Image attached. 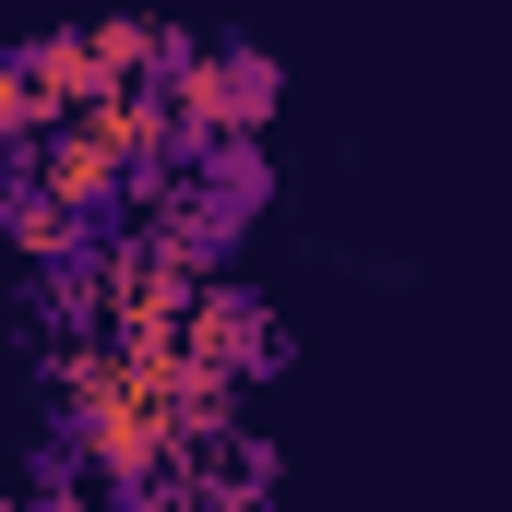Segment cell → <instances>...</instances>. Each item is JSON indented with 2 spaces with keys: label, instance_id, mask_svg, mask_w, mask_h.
Returning a JSON list of instances; mask_svg holds the SVG:
<instances>
[{
  "label": "cell",
  "instance_id": "cell-1",
  "mask_svg": "<svg viewBox=\"0 0 512 512\" xmlns=\"http://www.w3.org/2000/svg\"><path fill=\"white\" fill-rule=\"evenodd\" d=\"M274 96H286L274 48H251V36L203 48V60L179 72V131H191V155H203V143H251V131L274 120Z\"/></svg>",
  "mask_w": 512,
  "mask_h": 512
},
{
  "label": "cell",
  "instance_id": "cell-2",
  "mask_svg": "<svg viewBox=\"0 0 512 512\" xmlns=\"http://www.w3.org/2000/svg\"><path fill=\"white\" fill-rule=\"evenodd\" d=\"M179 358L239 393V382H262V370L286 358V334H274V310H262L251 286H203V298L179 310Z\"/></svg>",
  "mask_w": 512,
  "mask_h": 512
}]
</instances>
